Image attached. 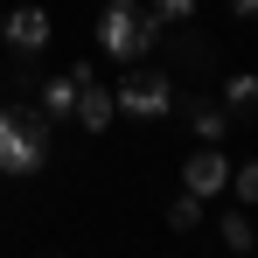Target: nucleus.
Segmentation results:
<instances>
[{
    "label": "nucleus",
    "instance_id": "f257e3e1",
    "mask_svg": "<svg viewBox=\"0 0 258 258\" xmlns=\"http://www.w3.org/2000/svg\"><path fill=\"white\" fill-rule=\"evenodd\" d=\"M49 168V112L42 105H0V174Z\"/></svg>",
    "mask_w": 258,
    "mask_h": 258
},
{
    "label": "nucleus",
    "instance_id": "f03ea898",
    "mask_svg": "<svg viewBox=\"0 0 258 258\" xmlns=\"http://www.w3.org/2000/svg\"><path fill=\"white\" fill-rule=\"evenodd\" d=\"M161 35H168V28H161L154 7H140V0H105V14H98V49L119 56V63H140Z\"/></svg>",
    "mask_w": 258,
    "mask_h": 258
},
{
    "label": "nucleus",
    "instance_id": "7ed1b4c3",
    "mask_svg": "<svg viewBox=\"0 0 258 258\" xmlns=\"http://www.w3.org/2000/svg\"><path fill=\"white\" fill-rule=\"evenodd\" d=\"M112 98H119L126 119H168L174 112V77L168 70H126V77L112 84Z\"/></svg>",
    "mask_w": 258,
    "mask_h": 258
},
{
    "label": "nucleus",
    "instance_id": "20e7f679",
    "mask_svg": "<svg viewBox=\"0 0 258 258\" xmlns=\"http://www.w3.org/2000/svg\"><path fill=\"white\" fill-rule=\"evenodd\" d=\"M181 188H188V196H223V188H230V161L216 154V140H203V147L181 161Z\"/></svg>",
    "mask_w": 258,
    "mask_h": 258
},
{
    "label": "nucleus",
    "instance_id": "39448f33",
    "mask_svg": "<svg viewBox=\"0 0 258 258\" xmlns=\"http://www.w3.org/2000/svg\"><path fill=\"white\" fill-rule=\"evenodd\" d=\"M0 35H7L14 56H42V49H49V14H42V7H14V14L0 21Z\"/></svg>",
    "mask_w": 258,
    "mask_h": 258
},
{
    "label": "nucleus",
    "instance_id": "423d86ee",
    "mask_svg": "<svg viewBox=\"0 0 258 258\" xmlns=\"http://www.w3.org/2000/svg\"><path fill=\"white\" fill-rule=\"evenodd\" d=\"M70 119H77L84 133H105L112 119H119V98L98 84V77H84V84H77V105H70Z\"/></svg>",
    "mask_w": 258,
    "mask_h": 258
},
{
    "label": "nucleus",
    "instance_id": "0eeeda50",
    "mask_svg": "<svg viewBox=\"0 0 258 258\" xmlns=\"http://www.w3.org/2000/svg\"><path fill=\"white\" fill-rule=\"evenodd\" d=\"M84 77H91V63H70L63 77L35 84V91H42V112H49V119H70V105H77V84H84Z\"/></svg>",
    "mask_w": 258,
    "mask_h": 258
},
{
    "label": "nucleus",
    "instance_id": "6e6552de",
    "mask_svg": "<svg viewBox=\"0 0 258 258\" xmlns=\"http://www.w3.org/2000/svg\"><path fill=\"white\" fill-rule=\"evenodd\" d=\"M181 105H188V126H196V140H223V133H230V112H223V98H181Z\"/></svg>",
    "mask_w": 258,
    "mask_h": 258
},
{
    "label": "nucleus",
    "instance_id": "1a4fd4ad",
    "mask_svg": "<svg viewBox=\"0 0 258 258\" xmlns=\"http://www.w3.org/2000/svg\"><path fill=\"white\" fill-rule=\"evenodd\" d=\"M223 112H230V119H251L258 112V77H230V84H223Z\"/></svg>",
    "mask_w": 258,
    "mask_h": 258
},
{
    "label": "nucleus",
    "instance_id": "9d476101",
    "mask_svg": "<svg viewBox=\"0 0 258 258\" xmlns=\"http://www.w3.org/2000/svg\"><path fill=\"white\" fill-rule=\"evenodd\" d=\"M203 223V196H174L168 203V230H196Z\"/></svg>",
    "mask_w": 258,
    "mask_h": 258
},
{
    "label": "nucleus",
    "instance_id": "9b49d317",
    "mask_svg": "<svg viewBox=\"0 0 258 258\" xmlns=\"http://www.w3.org/2000/svg\"><path fill=\"white\" fill-rule=\"evenodd\" d=\"M154 21L161 28H188L196 21V0H154Z\"/></svg>",
    "mask_w": 258,
    "mask_h": 258
},
{
    "label": "nucleus",
    "instance_id": "f8f14e48",
    "mask_svg": "<svg viewBox=\"0 0 258 258\" xmlns=\"http://www.w3.org/2000/svg\"><path fill=\"white\" fill-rule=\"evenodd\" d=\"M223 244H230V251H251V223H244V210L223 216Z\"/></svg>",
    "mask_w": 258,
    "mask_h": 258
},
{
    "label": "nucleus",
    "instance_id": "ddd939ff",
    "mask_svg": "<svg viewBox=\"0 0 258 258\" xmlns=\"http://www.w3.org/2000/svg\"><path fill=\"white\" fill-rule=\"evenodd\" d=\"M230 188H237V203H258V161H244V168L230 174Z\"/></svg>",
    "mask_w": 258,
    "mask_h": 258
},
{
    "label": "nucleus",
    "instance_id": "4468645a",
    "mask_svg": "<svg viewBox=\"0 0 258 258\" xmlns=\"http://www.w3.org/2000/svg\"><path fill=\"white\" fill-rule=\"evenodd\" d=\"M230 14H237V21H251V14H258V0H230Z\"/></svg>",
    "mask_w": 258,
    "mask_h": 258
}]
</instances>
